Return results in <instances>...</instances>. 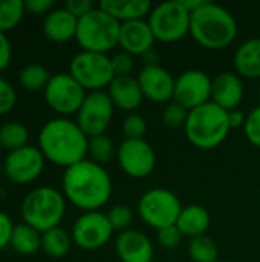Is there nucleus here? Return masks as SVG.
<instances>
[{
    "instance_id": "18",
    "label": "nucleus",
    "mask_w": 260,
    "mask_h": 262,
    "mask_svg": "<svg viewBox=\"0 0 260 262\" xmlns=\"http://www.w3.org/2000/svg\"><path fill=\"white\" fill-rule=\"evenodd\" d=\"M155 41V35L147 20L121 23L118 37V46L121 51L133 57H141L144 52L153 48Z\"/></svg>"
},
{
    "instance_id": "38",
    "label": "nucleus",
    "mask_w": 260,
    "mask_h": 262,
    "mask_svg": "<svg viewBox=\"0 0 260 262\" xmlns=\"http://www.w3.org/2000/svg\"><path fill=\"white\" fill-rule=\"evenodd\" d=\"M112 60V68L115 72V77H121V75H132V71L135 68V57L120 51L116 54H113L110 57Z\"/></svg>"
},
{
    "instance_id": "33",
    "label": "nucleus",
    "mask_w": 260,
    "mask_h": 262,
    "mask_svg": "<svg viewBox=\"0 0 260 262\" xmlns=\"http://www.w3.org/2000/svg\"><path fill=\"white\" fill-rule=\"evenodd\" d=\"M121 127H123L124 140H143L147 132V121L138 112H132L126 115Z\"/></svg>"
},
{
    "instance_id": "5",
    "label": "nucleus",
    "mask_w": 260,
    "mask_h": 262,
    "mask_svg": "<svg viewBox=\"0 0 260 262\" xmlns=\"http://www.w3.org/2000/svg\"><path fill=\"white\" fill-rule=\"evenodd\" d=\"M20 213L25 224L44 233L60 227L66 213V198L63 192L51 186H40L26 193L20 204Z\"/></svg>"
},
{
    "instance_id": "37",
    "label": "nucleus",
    "mask_w": 260,
    "mask_h": 262,
    "mask_svg": "<svg viewBox=\"0 0 260 262\" xmlns=\"http://www.w3.org/2000/svg\"><path fill=\"white\" fill-rule=\"evenodd\" d=\"M15 103H17L15 88L8 80L0 77V117L11 112Z\"/></svg>"
},
{
    "instance_id": "19",
    "label": "nucleus",
    "mask_w": 260,
    "mask_h": 262,
    "mask_svg": "<svg viewBox=\"0 0 260 262\" xmlns=\"http://www.w3.org/2000/svg\"><path fill=\"white\" fill-rule=\"evenodd\" d=\"M245 95V88L242 78L236 72H221L213 78L211 86V101L227 112L239 107Z\"/></svg>"
},
{
    "instance_id": "48",
    "label": "nucleus",
    "mask_w": 260,
    "mask_h": 262,
    "mask_svg": "<svg viewBox=\"0 0 260 262\" xmlns=\"http://www.w3.org/2000/svg\"><path fill=\"white\" fill-rule=\"evenodd\" d=\"M259 100H260V91H259Z\"/></svg>"
},
{
    "instance_id": "31",
    "label": "nucleus",
    "mask_w": 260,
    "mask_h": 262,
    "mask_svg": "<svg viewBox=\"0 0 260 262\" xmlns=\"http://www.w3.org/2000/svg\"><path fill=\"white\" fill-rule=\"evenodd\" d=\"M26 14L23 0H0V32L15 29Z\"/></svg>"
},
{
    "instance_id": "27",
    "label": "nucleus",
    "mask_w": 260,
    "mask_h": 262,
    "mask_svg": "<svg viewBox=\"0 0 260 262\" xmlns=\"http://www.w3.org/2000/svg\"><path fill=\"white\" fill-rule=\"evenodd\" d=\"M52 75L49 74V71L43 64L29 63L20 69L18 83L23 89H26L29 92H38V91H44Z\"/></svg>"
},
{
    "instance_id": "6",
    "label": "nucleus",
    "mask_w": 260,
    "mask_h": 262,
    "mask_svg": "<svg viewBox=\"0 0 260 262\" xmlns=\"http://www.w3.org/2000/svg\"><path fill=\"white\" fill-rule=\"evenodd\" d=\"M120 28L121 23L118 20L100 6H95L89 14L78 20L75 40L81 51L107 54L118 46Z\"/></svg>"
},
{
    "instance_id": "41",
    "label": "nucleus",
    "mask_w": 260,
    "mask_h": 262,
    "mask_svg": "<svg viewBox=\"0 0 260 262\" xmlns=\"http://www.w3.org/2000/svg\"><path fill=\"white\" fill-rule=\"evenodd\" d=\"M26 12H31L34 15H46L54 8L55 3L52 0H23Z\"/></svg>"
},
{
    "instance_id": "34",
    "label": "nucleus",
    "mask_w": 260,
    "mask_h": 262,
    "mask_svg": "<svg viewBox=\"0 0 260 262\" xmlns=\"http://www.w3.org/2000/svg\"><path fill=\"white\" fill-rule=\"evenodd\" d=\"M187 117H188V111L176 101L167 103V106L162 111V123L169 129L184 127Z\"/></svg>"
},
{
    "instance_id": "23",
    "label": "nucleus",
    "mask_w": 260,
    "mask_h": 262,
    "mask_svg": "<svg viewBox=\"0 0 260 262\" xmlns=\"http://www.w3.org/2000/svg\"><path fill=\"white\" fill-rule=\"evenodd\" d=\"M234 69L241 78H260V38H248L234 52Z\"/></svg>"
},
{
    "instance_id": "8",
    "label": "nucleus",
    "mask_w": 260,
    "mask_h": 262,
    "mask_svg": "<svg viewBox=\"0 0 260 262\" xmlns=\"http://www.w3.org/2000/svg\"><path fill=\"white\" fill-rule=\"evenodd\" d=\"M69 74L84 88L86 92L104 91L115 78L112 60L107 54L80 51L69 63Z\"/></svg>"
},
{
    "instance_id": "25",
    "label": "nucleus",
    "mask_w": 260,
    "mask_h": 262,
    "mask_svg": "<svg viewBox=\"0 0 260 262\" xmlns=\"http://www.w3.org/2000/svg\"><path fill=\"white\" fill-rule=\"evenodd\" d=\"M9 247L23 256L35 255L38 250H41V232L21 223L14 227Z\"/></svg>"
},
{
    "instance_id": "36",
    "label": "nucleus",
    "mask_w": 260,
    "mask_h": 262,
    "mask_svg": "<svg viewBox=\"0 0 260 262\" xmlns=\"http://www.w3.org/2000/svg\"><path fill=\"white\" fill-rule=\"evenodd\" d=\"M244 134L253 146L260 149V104L247 115Z\"/></svg>"
},
{
    "instance_id": "32",
    "label": "nucleus",
    "mask_w": 260,
    "mask_h": 262,
    "mask_svg": "<svg viewBox=\"0 0 260 262\" xmlns=\"http://www.w3.org/2000/svg\"><path fill=\"white\" fill-rule=\"evenodd\" d=\"M107 220L113 229V232H124V230H129L133 218H135V213H133V209L127 204H116V206H112L109 210H107Z\"/></svg>"
},
{
    "instance_id": "30",
    "label": "nucleus",
    "mask_w": 260,
    "mask_h": 262,
    "mask_svg": "<svg viewBox=\"0 0 260 262\" xmlns=\"http://www.w3.org/2000/svg\"><path fill=\"white\" fill-rule=\"evenodd\" d=\"M87 155H89V160H92L93 163H97L100 166H106L107 163H110L113 160V157H116V147H115L112 138L107 137L106 134L92 137V138H89Z\"/></svg>"
},
{
    "instance_id": "21",
    "label": "nucleus",
    "mask_w": 260,
    "mask_h": 262,
    "mask_svg": "<svg viewBox=\"0 0 260 262\" xmlns=\"http://www.w3.org/2000/svg\"><path fill=\"white\" fill-rule=\"evenodd\" d=\"M43 34L54 43H67L75 38L78 18L66 8H54L43 20Z\"/></svg>"
},
{
    "instance_id": "9",
    "label": "nucleus",
    "mask_w": 260,
    "mask_h": 262,
    "mask_svg": "<svg viewBox=\"0 0 260 262\" xmlns=\"http://www.w3.org/2000/svg\"><path fill=\"white\" fill-rule=\"evenodd\" d=\"M190 15L179 0H172L153 6L147 21L156 41L176 43L190 34Z\"/></svg>"
},
{
    "instance_id": "43",
    "label": "nucleus",
    "mask_w": 260,
    "mask_h": 262,
    "mask_svg": "<svg viewBox=\"0 0 260 262\" xmlns=\"http://www.w3.org/2000/svg\"><path fill=\"white\" fill-rule=\"evenodd\" d=\"M245 121H247V115L242 111L234 109V111H230L228 112V124H230V129L244 127L245 126Z\"/></svg>"
},
{
    "instance_id": "47",
    "label": "nucleus",
    "mask_w": 260,
    "mask_h": 262,
    "mask_svg": "<svg viewBox=\"0 0 260 262\" xmlns=\"http://www.w3.org/2000/svg\"><path fill=\"white\" fill-rule=\"evenodd\" d=\"M216 262H225V261H221V259H219V261H216Z\"/></svg>"
},
{
    "instance_id": "15",
    "label": "nucleus",
    "mask_w": 260,
    "mask_h": 262,
    "mask_svg": "<svg viewBox=\"0 0 260 262\" xmlns=\"http://www.w3.org/2000/svg\"><path fill=\"white\" fill-rule=\"evenodd\" d=\"M213 78L201 69H188L181 72L175 80L173 101L184 106L187 111L196 109L211 101Z\"/></svg>"
},
{
    "instance_id": "1",
    "label": "nucleus",
    "mask_w": 260,
    "mask_h": 262,
    "mask_svg": "<svg viewBox=\"0 0 260 262\" xmlns=\"http://www.w3.org/2000/svg\"><path fill=\"white\" fill-rule=\"evenodd\" d=\"M61 187L66 201L83 212L100 210L109 203L113 190L112 178L104 166L87 158L64 169Z\"/></svg>"
},
{
    "instance_id": "10",
    "label": "nucleus",
    "mask_w": 260,
    "mask_h": 262,
    "mask_svg": "<svg viewBox=\"0 0 260 262\" xmlns=\"http://www.w3.org/2000/svg\"><path fill=\"white\" fill-rule=\"evenodd\" d=\"M43 92L48 106L55 114L66 118L80 111L87 95L84 88L69 72L54 74Z\"/></svg>"
},
{
    "instance_id": "16",
    "label": "nucleus",
    "mask_w": 260,
    "mask_h": 262,
    "mask_svg": "<svg viewBox=\"0 0 260 262\" xmlns=\"http://www.w3.org/2000/svg\"><path fill=\"white\" fill-rule=\"evenodd\" d=\"M138 83L144 94V98L152 103H170L173 101L175 92V80L173 75L162 68L158 66H144L138 74Z\"/></svg>"
},
{
    "instance_id": "13",
    "label": "nucleus",
    "mask_w": 260,
    "mask_h": 262,
    "mask_svg": "<svg viewBox=\"0 0 260 262\" xmlns=\"http://www.w3.org/2000/svg\"><path fill=\"white\" fill-rule=\"evenodd\" d=\"M46 158L38 149V146H25L21 149L8 152L3 161L5 177L18 186L29 184L35 181L44 170Z\"/></svg>"
},
{
    "instance_id": "35",
    "label": "nucleus",
    "mask_w": 260,
    "mask_h": 262,
    "mask_svg": "<svg viewBox=\"0 0 260 262\" xmlns=\"http://www.w3.org/2000/svg\"><path fill=\"white\" fill-rule=\"evenodd\" d=\"M156 239H158V244L166 249V250H173V249H178L184 239V235L181 233V230L175 226H169V227H164L161 230L156 232Z\"/></svg>"
},
{
    "instance_id": "12",
    "label": "nucleus",
    "mask_w": 260,
    "mask_h": 262,
    "mask_svg": "<svg viewBox=\"0 0 260 262\" xmlns=\"http://www.w3.org/2000/svg\"><path fill=\"white\" fill-rule=\"evenodd\" d=\"M113 229L107 220V215L93 210L83 212L72 226V241L81 250H98L104 247L112 238Z\"/></svg>"
},
{
    "instance_id": "46",
    "label": "nucleus",
    "mask_w": 260,
    "mask_h": 262,
    "mask_svg": "<svg viewBox=\"0 0 260 262\" xmlns=\"http://www.w3.org/2000/svg\"><path fill=\"white\" fill-rule=\"evenodd\" d=\"M2 149H3V147H2V141H0V150H2Z\"/></svg>"
},
{
    "instance_id": "24",
    "label": "nucleus",
    "mask_w": 260,
    "mask_h": 262,
    "mask_svg": "<svg viewBox=\"0 0 260 262\" xmlns=\"http://www.w3.org/2000/svg\"><path fill=\"white\" fill-rule=\"evenodd\" d=\"M211 218L208 210L199 204H188L182 207L179 218L176 221V227L181 230L184 238H198L207 233L210 227Z\"/></svg>"
},
{
    "instance_id": "40",
    "label": "nucleus",
    "mask_w": 260,
    "mask_h": 262,
    "mask_svg": "<svg viewBox=\"0 0 260 262\" xmlns=\"http://www.w3.org/2000/svg\"><path fill=\"white\" fill-rule=\"evenodd\" d=\"M14 227L15 226H14L11 216L0 210V250L6 249L9 246Z\"/></svg>"
},
{
    "instance_id": "42",
    "label": "nucleus",
    "mask_w": 260,
    "mask_h": 262,
    "mask_svg": "<svg viewBox=\"0 0 260 262\" xmlns=\"http://www.w3.org/2000/svg\"><path fill=\"white\" fill-rule=\"evenodd\" d=\"M12 58V46L6 34L0 32V72L5 71Z\"/></svg>"
},
{
    "instance_id": "45",
    "label": "nucleus",
    "mask_w": 260,
    "mask_h": 262,
    "mask_svg": "<svg viewBox=\"0 0 260 262\" xmlns=\"http://www.w3.org/2000/svg\"><path fill=\"white\" fill-rule=\"evenodd\" d=\"M181 3H182V6L192 14V12H195V11H198L207 0H179Z\"/></svg>"
},
{
    "instance_id": "39",
    "label": "nucleus",
    "mask_w": 260,
    "mask_h": 262,
    "mask_svg": "<svg viewBox=\"0 0 260 262\" xmlns=\"http://www.w3.org/2000/svg\"><path fill=\"white\" fill-rule=\"evenodd\" d=\"M63 8H66L72 15H75L80 20L81 17L89 14L95 8V5L90 0H66Z\"/></svg>"
},
{
    "instance_id": "3",
    "label": "nucleus",
    "mask_w": 260,
    "mask_h": 262,
    "mask_svg": "<svg viewBox=\"0 0 260 262\" xmlns=\"http://www.w3.org/2000/svg\"><path fill=\"white\" fill-rule=\"evenodd\" d=\"M190 35L202 48L224 49L238 37V21L227 8L207 0L190 15Z\"/></svg>"
},
{
    "instance_id": "28",
    "label": "nucleus",
    "mask_w": 260,
    "mask_h": 262,
    "mask_svg": "<svg viewBox=\"0 0 260 262\" xmlns=\"http://www.w3.org/2000/svg\"><path fill=\"white\" fill-rule=\"evenodd\" d=\"M28 140H29V130L20 121H8L0 127L2 147L6 149L8 152L28 146Z\"/></svg>"
},
{
    "instance_id": "14",
    "label": "nucleus",
    "mask_w": 260,
    "mask_h": 262,
    "mask_svg": "<svg viewBox=\"0 0 260 262\" xmlns=\"http://www.w3.org/2000/svg\"><path fill=\"white\" fill-rule=\"evenodd\" d=\"M120 169L130 178L149 177L156 166V154L150 143L143 140H123L116 147Z\"/></svg>"
},
{
    "instance_id": "26",
    "label": "nucleus",
    "mask_w": 260,
    "mask_h": 262,
    "mask_svg": "<svg viewBox=\"0 0 260 262\" xmlns=\"http://www.w3.org/2000/svg\"><path fill=\"white\" fill-rule=\"evenodd\" d=\"M72 235L61 227H54L41 233V250L49 258H63L72 247Z\"/></svg>"
},
{
    "instance_id": "4",
    "label": "nucleus",
    "mask_w": 260,
    "mask_h": 262,
    "mask_svg": "<svg viewBox=\"0 0 260 262\" xmlns=\"http://www.w3.org/2000/svg\"><path fill=\"white\" fill-rule=\"evenodd\" d=\"M187 140L201 150H211L221 146L228 134V112L213 101L188 111L184 126Z\"/></svg>"
},
{
    "instance_id": "17",
    "label": "nucleus",
    "mask_w": 260,
    "mask_h": 262,
    "mask_svg": "<svg viewBox=\"0 0 260 262\" xmlns=\"http://www.w3.org/2000/svg\"><path fill=\"white\" fill-rule=\"evenodd\" d=\"M115 253L121 262H152L153 244L144 232L129 229L118 233Z\"/></svg>"
},
{
    "instance_id": "22",
    "label": "nucleus",
    "mask_w": 260,
    "mask_h": 262,
    "mask_svg": "<svg viewBox=\"0 0 260 262\" xmlns=\"http://www.w3.org/2000/svg\"><path fill=\"white\" fill-rule=\"evenodd\" d=\"M98 6L120 23L146 20L153 9L149 0H103Z\"/></svg>"
},
{
    "instance_id": "44",
    "label": "nucleus",
    "mask_w": 260,
    "mask_h": 262,
    "mask_svg": "<svg viewBox=\"0 0 260 262\" xmlns=\"http://www.w3.org/2000/svg\"><path fill=\"white\" fill-rule=\"evenodd\" d=\"M139 58H141L144 66H158L159 64V54H158V51L155 48L144 52Z\"/></svg>"
},
{
    "instance_id": "29",
    "label": "nucleus",
    "mask_w": 260,
    "mask_h": 262,
    "mask_svg": "<svg viewBox=\"0 0 260 262\" xmlns=\"http://www.w3.org/2000/svg\"><path fill=\"white\" fill-rule=\"evenodd\" d=\"M188 256L193 262H216L219 261V249L215 239L207 235L192 238L187 246Z\"/></svg>"
},
{
    "instance_id": "11",
    "label": "nucleus",
    "mask_w": 260,
    "mask_h": 262,
    "mask_svg": "<svg viewBox=\"0 0 260 262\" xmlns=\"http://www.w3.org/2000/svg\"><path fill=\"white\" fill-rule=\"evenodd\" d=\"M113 109L115 106L106 91L87 92L77 112V124L89 138L104 135L113 118Z\"/></svg>"
},
{
    "instance_id": "7",
    "label": "nucleus",
    "mask_w": 260,
    "mask_h": 262,
    "mask_svg": "<svg viewBox=\"0 0 260 262\" xmlns=\"http://www.w3.org/2000/svg\"><path fill=\"white\" fill-rule=\"evenodd\" d=\"M182 207L184 206L175 192L155 187L141 195L138 201V215L146 226L158 232L164 227L175 226Z\"/></svg>"
},
{
    "instance_id": "2",
    "label": "nucleus",
    "mask_w": 260,
    "mask_h": 262,
    "mask_svg": "<svg viewBox=\"0 0 260 262\" xmlns=\"http://www.w3.org/2000/svg\"><path fill=\"white\" fill-rule=\"evenodd\" d=\"M37 146L46 161L67 169L87 158L89 137L80 129L77 121L57 117L43 124Z\"/></svg>"
},
{
    "instance_id": "20",
    "label": "nucleus",
    "mask_w": 260,
    "mask_h": 262,
    "mask_svg": "<svg viewBox=\"0 0 260 262\" xmlns=\"http://www.w3.org/2000/svg\"><path fill=\"white\" fill-rule=\"evenodd\" d=\"M106 92L116 109L127 111L129 114L135 112L144 100V94L141 91L138 78L133 75L115 77Z\"/></svg>"
}]
</instances>
